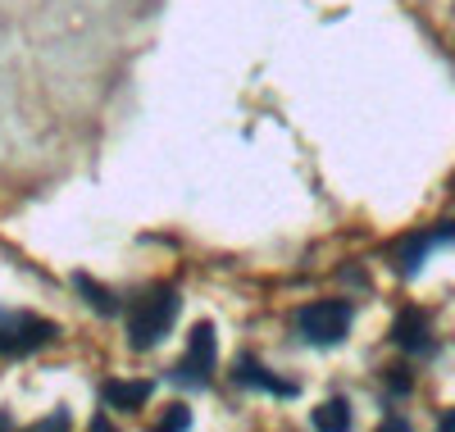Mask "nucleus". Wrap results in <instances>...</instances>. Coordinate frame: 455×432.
Masks as SVG:
<instances>
[{"instance_id":"f257e3e1","label":"nucleus","mask_w":455,"mask_h":432,"mask_svg":"<svg viewBox=\"0 0 455 432\" xmlns=\"http://www.w3.org/2000/svg\"><path fill=\"white\" fill-rule=\"evenodd\" d=\"M178 292L173 287H156V292H146L132 314H128V346L132 350H150V346H160L178 319Z\"/></svg>"},{"instance_id":"f03ea898","label":"nucleus","mask_w":455,"mask_h":432,"mask_svg":"<svg viewBox=\"0 0 455 432\" xmlns=\"http://www.w3.org/2000/svg\"><path fill=\"white\" fill-rule=\"evenodd\" d=\"M351 319H355L351 300H310L296 309V332L310 346H337V341H347Z\"/></svg>"},{"instance_id":"7ed1b4c3","label":"nucleus","mask_w":455,"mask_h":432,"mask_svg":"<svg viewBox=\"0 0 455 432\" xmlns=\"http://www.w3.org/2000/svg\"><path fill=\"white\" fill-rule=\"evenodd\" d=\"M55 324L42 314H19V309H0V356H28L55 341Z\"/></svg>"},{"instance_id":"20e7f679","label":"nucleus","mask_w":455,"mask_h":432,"mask_svg":"<svg viewBox=\"0 0 455 432\" xmlns=\"http://www.w3.org/2000/svg\"><path fill=\"white\" fill-rule=\"evenodd\" d=\"M214 356H219V341H214V324H196L192 337H187V356L173 369V382L182 387H210L214 373Z\"/></svg>"},{"instance_id":"39448f33","label":"nucleus","mask_w":455,"mask_h":432,"mask_svg":"<svg viewBox=\"0 0 455 432\" xmlns=\"http://www.w3.org/2000/svg\"><path fill=\"white\" fill-rule=\"evenodd\" d=\"M451 242H455V219H451V223H437V228H424V232H410V237L396 242V251H392L396 273L414 278V273L424 268V260H428L437 246H451Z\"/></svg>"},{"instance_id":"423d86ee","label":"nucleus","mask_w":455,"mask_h":432,"mask_svg":"<svg viewBox=\"0 0 455 432\" xmlns=\"http://www.w3.org/2000/svg\"><path fill=\"white\" fill-rule=\"evenodd\" d=\"M392 341L401 350H414V356H424V350H433V324L424 309H405L401 319L392 324Z\"/></svg>"},{"instance_id":"0eeeda50","label":"nucleus","mask_w":455,"mask_h":432,"mask_svg":"<svg viewBox=\"0 0 455 432\" xmlns=\"http://www.w3.org/2000/svg\"><path fill=\"white\" fill-rule=\"evenodd\" d=\"M233 378H237V387H255V391H269V396H287V401L300 391L296 382L274 378L269 369H264L259 360H251V356H242V360H237V373H233Z\"/></svg>"},{"instance_id":"6e6552de","label":"nucleus","mask_w":455,"mask_h":432,"mask_svg":"<svg viewBox=\"0 0 455 432\" xmlns=\"http://www.w3.org/2000/svg\"><path fill=\"white\" fill-rule=\"evenodd\" d=\"M100 391H105L109 410H137V405L150 396V382H119V378H109Z\"/></svg>"},{"instance_id":"1a4fd4ad","label":"nucleus","mask_w":455,"mask_h":432,"mask_svg":"<svg viewBox=\"0 0 455 432\" xmlns=\"http://www.w3.org/2000/svg\"><path fill=\"white\" fill-rule=\"evenodd\" d=\"M315 428H323V432H347V428H351V405L341 401V396L323 401V405L315 410Z\"/></svg>"},{"instance_id":"9d476101","label":"nucleus","mask_w":455,"mask_h":432,"mask_svg":"<svg viewBox=\"0 0 455 432\" xmlns=\"http://www.w3.org/2000/svg\"><path fill=\"white\" fill-rule=\"evenodd\" d=\"M73 287H78V292L87 296V305H92L96 314H119V300H114V292H109V287H100V283H92L87 273H78V278H73Z\"/></svg>"},{"instance_id":"9b49d317","label":"nucleus","mask_w":455,"mask_h":432,"mask_svg":"<svg viewBox=\"0 0 455 432\" xmlns=\"http://www.w3.org/2000/svg\"><path fill=\"white\" fill-rule=\"evenodd\" d=\"M187 423H192L187 405H173V414H164V428H187Z\"/></svg>"},{"instance_id":"f8f14e48","label":"nucleus","mask_w":455,"mask_h":432,"mask_svg":"<svg viewBox=\"0 0 455 432\" xmlns=\"http://www.w3.org/2000/svg\"><path fill=\"white\" fill-rule=\"evenodd\" d=\"M36 428H68V414H55V419H42Z\"/></svg>"},{"instance_id":"ddd939ff","label":"nucleus","mask_w":455,"mask_h":432,"mask_svg":"<svg viewBox=\"0 0 455 432\" xmlns=\"http://www.w3.org/2000/svg\"><path fill=\"white\" fill-rule=\"evenodd\" d=\"M442 428H446V432H455V410H451V414H442Z\"/></svg>"}]
</instances>
